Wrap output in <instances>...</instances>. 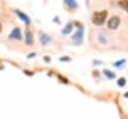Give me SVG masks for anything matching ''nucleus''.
I'll return each instance as SVG.
<instances>
[{
	"label": "nucleus",
	"instance_id": "nucleus-13",
	"mask_svg": "<svg viewBox=\"0 0 128 119\" xmlns=\"http://www.w3.org/2000/svg\"><path fill=\"white\" fill-rule=\"evenodd\" d=\"M125 62V60H122V61H117V62H115L114 63V65L116 66V67H118V65H121L122 63H124Z\"/></svg>",
	"mask_w": 128,
	"mask_h": 119
},
{
	"label": "nucleus",
	"instance_id": "nucleus-1",
	"mask_svg": "<svg viewBox=\"0 0 128 119\" xmlns=\"http://www.w3.org/2000/svg\"><path fill=\"white\" fill-rule=\"evenodd\" d=\"M106 17H107V11L106 10L95 12L93 14V17H92V22H93V24H95L97 26H100V25L104 24V22L106 20Z\"/></svg>",
	"mask_w": 128,
	"mask_h": 119
},
{
	"label": "nucleus",
	"instance_id": "nucleus-9",
	"mask_svg": "<svg viewBox=\"0 0 128 119\" xmlns=\"http://www.w3.org/2000/svg\"><path fill=\"white\" fill-rule=\"evenodd\" d=\"M64 3L69 6L70 8H76L77 7V3L75 0H64Z\"/></svg>",
	"mask_w": 128,
	"mask_h": 119
},
{
	"label": "nucleus",
	"instance_id": "nucleus-6",
	"mask_svg": "<svg viewBox=\"0 0 128 119\" xmlns=\"http://www.w3.org/2000/svg\"><path fill=\"white\" fill-rule=\"evenodd\" d=\"M15 13H16V14L18 15V17H19V18H20L22 21H24L26 24H29V23L31 22L30 18H29V17H28L26 14H24L23 12H21V11H19V10H17V9H16V10H15Z\"/></svg>",
	"mask_w": 128,
	"mask_h": 119
},
{
	"label": "nucleus",
	"instance_id": "nucleus-11",
	"mask_svg": "<svg viewBox=\"0 0 128 119\" xmlns=\"http://www.w3.org/2000/svg\"><path fill=\"white\" fill-rule=\"evenodd\" d=\"M103 73H104L108 78H114V77H115V74H114L113 72H111V71L107 70V69H105V70L103 71Z\"/></svg>",
	"mask_w": 128,
	"mask_h": 119
},
{
	"label": "nucleus",
	"instance_id": "nucleus-12",
	"mask_svg": "<svg viewBox=\"0 0 128 119\" xmlns=\"http://www.w3.org/2000/svg\"><path fill=\"white\" fill-rule=\"evenodd\" d=\"M117 84H118V86H120V87H122V86H124L125 84H126V79L125 78H120V79H118V82H117Z\"/></svg>",
	"mask_w": 128,
	"mask_h": 119
},
{
	"label": "nucleus",
	"instance_id": "nucleus-14",
	"mask_svg": "<svg viewBox=\"0 0 128 119\" xmlns=\"http://www.w3.org/2000/svg\"><path fill=\"white\" fill-rule=\"evenodd\" d=\"M2 31V24H1V22H0V32Z\"/></svg>",
	"mask_w": 128,
	"mask_h": 119
},
{
	"label": "nucleus",
	"instance_id": "nucleus-10",
	"mask_svg": "<svg viewBox=\"0 0 128 119\" xmlns=\"http://www.w3.org/2000/svg\"><path fill=\"white\" fill-rule=\"evenodd\" d=\"M72 24L71 23H69V24H67V26L62 30V33L63 34H69L70 32H71V30H72Z\"/></svg>",
	"mask_w": 128,
	"mask_h": 119
},
{
	"label": "nucleus",
	"instance_id": "nucleus-2",
	"mask_svg": "<svg viewBox=\"0 0 128 119\" xmlns=\"http://www.w3.org/2000/svg\"><path fill=\"white\" fill-rule=\"evenodd\" d=\"M120 24V18L118 16H112L108 21V28L109 29H116Z\"/></svg>",
	"mask_w": 128,
	"mask_h": 119
},
{
	"label": "nucleus",
	"instance_id": "nucleus-8",
	"mask_svg": "<svg viewBox=\"0 0 128 119\" xmlns=\"http://www.w3.org/2000/svg\"><path fill=\"white\" fill-rule=\"evenodd\" d=\"M118 5L123 9L125 10L126 12H128V0H120L118 2Z\"/></svg>",
	"mask_w": 128,
	"mask_h": 119
},
{
	"label": "nucleus",
	"instance_id": "nucleus-7",
	"mask_svg": "<svg viewBox=\"0 0 128 119\" xmlns=\"http://www.w3.org/2000/svg\"><path fill=\"white\" fill-rule=\"evenodd\" d=\"M39 38H40V41L42 42L43 45H46L48 43V41L50 40V38L45 34V33H40L39 34Z\"/></svg>",
	"mask_w": 128,
	"mask_h": 119
},
{
	"label": "nucleus",
	"instance_id": "nucleus-5",
	"mask_svg": "<svg viewBox=\"0 0 128 119\" xmlns=\"http://www.w3.org/2000/svg\"><path fill=\"white\" fill-rule=\"evenodd\" d=\"M25 42L27 45L33 44V34L29 29H26L25 31Z\"/></svg>",
	"mask_w": 128,
	"mask_h": 119
},
{
	"label": "nucleus",
	"instance_id": "nucleus-3",
	"mask_svg": "<svg viewBox=\"0 0 128 119\" xmlns=\"http://www.w3.org/2000/svg\"><path fill=\"white\" fill-rule=\"evenodd\" d=\"M9 38H11V39H16V40H21L22 35H21L20 29H19L18 27H17V28H14V29L12 30V32L10 33Z\"/></svg>",
	"mask_w": 128,
	"mask_h": 119
},
{
	"label": "nucleus",
	"instance_id": "nucleus-4",
	"mask_svg": "<svg viewBox=\"0 0 128 119\" xmlns=\"http://www.w3.org/2000/svg\"><path fill=\"white\" fill-rule=\"evenodd\" d=\"M82 37H83V28L80 27V28L78 29V31L72 36V38L76 41V43H80V42L82 41Z\"/></svg>",
	"mask_w": 128,
	"mask_h": 119
}]
</instances>
